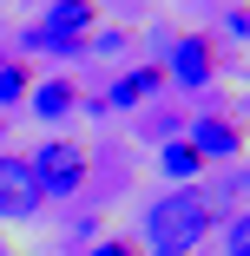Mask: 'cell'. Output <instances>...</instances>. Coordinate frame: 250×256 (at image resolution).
<instances>
[{
  "mask_svg": "<svg viewBox=\"0 0 250 256\" xmlns=\"http://www.w3.org/2000/svg\"><path fill=\"white\" fill-rule=\"evenodd\" d=\"M0 256H7V250H0Z\"/></svg>",
  "mask_w": 250,
  "mask_h": 256,
  "instance_id": "obj_13",
  "label": "cell"
},
{
  "mask_svg": "<svg viewBox=\"0 0 250 256\" xmlns=\"http://www.w3.org/2000/svg\"><path fill=\"white\" fill-rule=\"evenodd\" d=\"M224 250H230V256H250V210H243V217L230 224V236H224Z\"/></svg>",
  "mask_w": 250,
  "mask_h": 256,
  "instance_id": "obj_11",
  "label": "cell"
},
{
  "mask_svg": "<svg viewBox=\"0 0 250 256\" xmlns=\"http://www.w3.org/2000/svg\"><path fill=\"white\" fill-rule=\"evenodd\" d=\"M191 151H197V158H237V151H243V132L230 118H204L197 138H191Z\"/></svg>",
  "mask_w": 250,
  "mask_h": 256,
  "instance_id": "obj_6",
  "label": "cell"
},
{
  "mask_svg": "<svg viewBox=\"0 0 250 256\" xmlns=\"http://www.w3.org/2000/svg\"><path fill=\"white\" fill-rule=\"evenodd\" d=\"M92 256H138V250H132V243H125V236H119V243H99V250H92Z\"/></svg>",
  "mask_w": 250,
  "mask_h": 256,
  "instance_id": "obj_12",
  "label": "cell"
},
{
  "mask_svg": "<svg viewBox=\"0 0 250 256\" xmlns=\"http://www.w3.org/2000/svg\"><path fill=\"white\" fill-rule=\"evenodd\" d=\"M27 171L40 184V197H73L86 184V151L66 144V138H53V144H40V158H27Z\"/></svg>",
  "mask_w": 250,
  "mask_h": 256,
  "instance_id": "obj_2",
  "label": "cell"
},
{
  "mask_svg": "<svg viewBox=\"0 0 250 256\" xmlns=\"http://www.w3.org/2000/svg\"><path fill=\"white\" fill-rule=\"evenodd\" d=\"M211 72H217L211 40H204V33H184V40L171 46V66H165V79H178V86H204Z\"/></svg>",
  "mask_w": 250,
  "mask_h": 256,
  "instance_id": "obj_5",
  "label": "cell"
},
{
  "mask_svg": "<svg viewBox=\"0 0 250 256\" xmlns=\"http://www.w3.org/2000/svg\"><path fill=\"white\" fill-rule=\"evenodd\" d=\"M14 98H27V66H0V106H14Z\"/></svg>",
  "mask_w": 250,
  "mask_h": 256,
  "instance_id": "obj_10",
  "label": "cell"
},
{
  "mask_svg": "<svg viewBox=\"0 0 250 256\" xmlns=\"http://www.w3.org/2000/svg\"><path fill=\"white\" fill-rule=\"evenodd\" d=\"M86 26H92V0H60L33 40H40V46H60V53H79V33H86Z\"/></svg>",
  "mask_w": 250,
  "mask_h": 256,
  "instance_id": "obj_4",
  "label": "cell"
},
{
  "mask_svg": "<svg viewBox=\"0 0 250 256\" xmlns=\"http://www.w3.org/2000/svg\"><path fill=\"white\" fill-rule=\"evenodd\" d=\"M73 106H79V92H73L66 79H46V86L33 92V112H40V118H66Z\"/></svg>",
  "mask_w": 250,
  "mask_h": 256,
  "instance_id": "obj_8",
  "label": "cell"
},
{
  "mask_svg": "<svg viewBox=\"0 0 250 256\" xmlns=\"http://www.w3.org/2000/svg\"><path fill=\"white\" fill-rule=\"evenodd\" d=\"M204 230H211V204L197 190H171V197H158L152 210H145V243H152V256H191Z\"/></svg>",
  "mask_w": 250,
  "mask_h": 256,
  "instance_id": "obj_1",
  "label": "cell"
},
{
  "mask_svg": "<svg viewBox=\"0 0 250 256\" xmlns=\"http://www.w3.org/2000/svg\"><path fill=\"white\" fill-rule=\"evenodd\" d=\"M158 171H165V178H197V171H204V158L191 151V138H171V144L158 151Z\"/></svg>",
  "mask_w": 250,
  "mask_h": 256,
  "instance_id": "obj_9",
  "label": "cell"
},
{
  "mask_svg": "<svg viewBox=\"0 0 250 256\" xmlns=\"http://www.w3.org/2000/svg\"><path fill=\"white\" fill-rule=\"evenodd\" d=\"M40 210V184L27 171V158H0V217H33Z\"/></svg>",
  "mask_w": 250,
  "mask_h": 256,
  "instance_id": "obj_3",
  "label": "cell"
},
{
  "mask_svg": "<svg viewBox=\"0 0 250 256\" xmlns=\"http://www.w3.org/2000/svg\"><path fill=\"white\" fill-rule=\"evenodd\" d=\"M158 86H165V66H138V72H125L112 86V106H138V98H152Z\"/></svg>",
  "mask_w": 250,
  "mask_h": 256,
  "instance_id": "obj_7",
  "label": "cell"
}]
</instances>
